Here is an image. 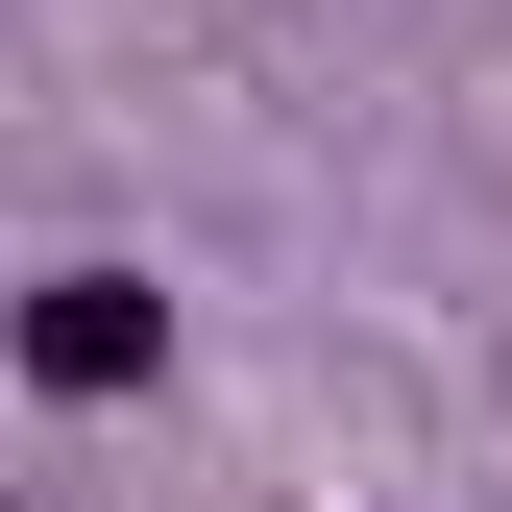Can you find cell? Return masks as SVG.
Here are the masks:
<instances>
[{"label": "cell", "instance_id": "6da1fadb", "mask_svg": "<svg viewBox=\"0 0 512 512\" xmlns=\"http://www.w3.org/2000/svg\"><path fill=\"white\" fill-rule=\"evenodd\" d=\"M147 366H171V317L122 293V269H49V293H25V391L98 415V391H147Z\"/></svg>", "mask_w": 512, "mask_h": 512}]
</instances>
